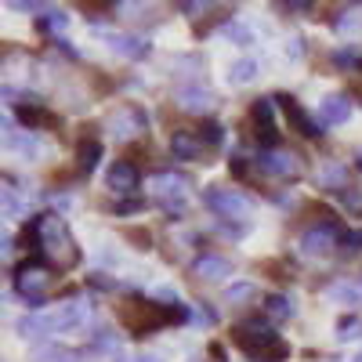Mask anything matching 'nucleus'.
I'll use <instances>...</instances> for the list:
<instances>
[{
  "label": "nucleus",
  "instance_id": "obj_1",
  "mask_svg": "<svg viewBox=\"0 0 362 362\" xmlns=\"http://www.w3.org/2000/svg\"><path fill=\"white\" fill-rule=\"evenodd\" d=\"M33 239H37V250L44 254V261L54 264L58 272H69L80 264V247H76L69 225L62 221V214H40L33 221Z\"/></svg>",
  "mask_w": 362,
  "mask_h": 362
},
{
  "label": "nucleus",
  "instance_id": "obj_2",
  "mask_svg": "<svg viewBox=\"0 0 362 362\" xmlns=\"http://www.w3.org/2000/svg\"><path fill=\"white\" fill-rule=\"evenodd\" d=\"M232 341L243 348L250 358H261V362H283L290 355V348L279 341V334L272 329L268 322H257V319H247L232 329Z\"/></svg>",
  "mask_w": 362,
  "mask_h": 362
},
{
  "label": "nucleus",
  "instance_id": "obj_3",
  "mask_svg": "<svg viewBox=\"0 0 362 362\" xmlns=\"http://www.w3.org/2000/svg\"><path fill=\"white\" fill-rule=\"evenodd\" d=\"M189 312L181 308V305H148V300H127L124 308H119V322H124L131 334H153V329L167 326L170 319L181 322Z\"/></svg>",
  "mask_w": 362,
  "mask_h": 362
},
{
  "label": "nucleus",
  "instance_id": "obj_4",
  "mask_svg": "<svg viewBox=\"0 0 362 362\" xmlns=\"http://www.w3.org/2000/svg\"><path fill=\"white\" fill-rule=\"evenodd\" d=\"M51 286H54V272L47 264H37V261H29L15 272V290L22 293L25 305H47V297H51Z\"/></svg>",
  "mask_w": 362,
  "mask_h": 362
},
{
  "label": "nucleus",
  "instance_id": "obj_5",
  "mask_svg": "<svg viewBox=\"0 0 362 362\" xmlns=\"http://www.w3.org/2000/svg\"><path fill=\"white\" fill-rule=\"evenodd\" d=\"M105 131L112 134V141H134L148 131V116L141 105L134 102H124V105H116L109 116H105Z\"/></svg>",
  "mask_w": 362,
  "mask_h": 362
},
{
  "label": "nucleus",
  "instance_id": "obj_6",
  "mask_svg": "<svg viewBox=\"0 0 362 362\" xmlns=\"http://www.w3.org/2000/svg\"><path fill=\"white\" fill-rule=\"evenodd\" d=\"M254 167L268 177H279V181H297L300 174H305V163H300V156L293 153V148H264V153H257Z\"/></svg>",
  "mask_w": 362,
  "mask_h": 362
},
{
  "label": "nucleus",
  "instance_id": "obj_7",
  "mask_svg": "<svg viewBox=\"0 0 362 362\" xmlns=\"http://www.w3.org/2000/svg\"><path fill=\"white\" fill-rule=\"evenodd\" d=\"M189 189H192V181H189L185 174H177V170H160V174L153 177V192H156V199L163 203L167 214H181Z\"/></svg>",
  "mask_w": 362,
  "mask_h": 362
},
{
  "label": "nucleus",
  "instance_id": "obj_8",
  "mask_svg": "<svg viewBox=\"0 0 362 362\" xmlns=\"http://www.w3.org/2000/svg\"><path fill=\"white\" fill-rule=\"evenodd\" d=\"M90 322V305L80 297L66 300V305H58L51 315H47V326H51V334H76V329H83Z\"/></svg>",
  "mask_w": 362,
  "mask_h": 362
},
{
  "label": "nucleus",
  "instance_id": "obj_9",
  "mask_svg": "<svg viewBox=\"0 0 362 362\" xmlns=\"http://www.w3.org/2000/svg\"><path fill=\"white\" fill-rule=\"evenodd\" d=\"M341 228L337 225H312L305 235H300V254L305 257H326L334 254V247H341Z\"/></svg>",
  "mask_w": 362,
  "mask_h": 362
},
{
  "label": "nucleus",
  "instance_id": "obj_10",
  "mask_svg": "<svg viewBox=\"0 0 362 362\" xmlns=\"http://www.w3.org/2000/svg\"><path fill=\"white\" fill-rule=\"evenodd\" d=\"M206 206L218 210L221 218H235V221L250 218V199L232 189H206Z\"/></svg>",
  "mask_w": 362,
  "mask_h": 362
},
{
  "label": "nucleus",
  "instance_id": "obj_11",
  "mask_svg": "<svg viewBox=\"0 0 362 362\" xmlns=\"http://www.w3.org/2000/svg\"><path fill=\"white\" fill-rule=\"evenodd\" d=\"M276 102H279V109H283V116H286L290 131H297L300 138H319V134H322V131H319V124H315V119H312L305 109H300V102H297V98H290V95H279Z\"/></svg>",
  "mask_w": 362,
  "mask_h": 362
},
{
  "label": "nucleus",
  "instance_id": "obj_12",
  "mask_svg": "<svg viewBox=\"0 0 362 362\" xmlns=\"http://www.w3.org/2000/svg\"><path fill=\"white\" fill-rule=\"evenodd\" d=\"M177 105L185 109V112H210L218 105V98H214V90H206V87H199V83H185V87H177Z\"/></svg>",
  "mask_w": 362,
  "mask_h": 362
},
{
  "label": "nucleus",
  "instance_id": "obj_13",
  "mask_svg": "<svg viewBox=\"0 0 362 362\" xmlns=\"http://www.w3.org/2000/svg\"><path fill=\"white\" fill-rule=\"evenodd\" d=\"M18 105V119H22V127L25 131H40V127H51L54 124V116L44 109V102L40 98H33V95H22V102H15Z\"/></svg>",
  "mask_w": 362,
  "mask_h": 362
},
{
  "label": "nucleus",
  "instance_id": "obj_14",
  "mask_svg": "<svg viewBox=\"0 0 362 362\" xmlns=\"http://www.w3.org/2000/svg\"><path fill=\"white\" fill-rule=\"evenodd\" d=\"M192 276L203 279V283H221V279L232 276V264L225 257H218V254H203V257L192 261Z\"/></svg>",
  "mask_w": 362,
  "mask_h": 362
},
{
  "label": "nucleus",
  "instance_id": "obj_15",
  "mask_svg": "<svg viewBox=\"0 0 362 362\" xmlns=\"http://www.w3.org/2000/svg\"><path fill=\"white\" fill-rule=\"evenodd\" d=\"M105 185H109L116 196L134 192V189H138V170H134V163H127V160L112 163V167L105 170Z\"/></svg>",
  "mask_w": 362,
  "mask_h": 362
},
{
  "label": "nucleus",
  "instance_id": "obj_16",
  "mask_svg": "<svg viewBox=\"0 0 362 362\" xmlns=\"http://www.w3.org/2000/svg\"><path fill=\"white\" fill-rule=\"evenodd\" d=\"M348 116H351V98H348V95H326V98H322V105H319V124L337 127V124H344Z\"/></svg>",
  "mask_w": 362,
  "mask_h": 362
},
{
  "label": "nucleus",
  "instance_id": "obj_17",
  "mask_svg": "<svg viewBox=\"0 0 362 362\" xmlns=\"http://www.w3.org/2000/svg\"><path fill=\"white\" fill-rule=\"evenodd\" d=\"M105 44L116 51V54H124V58H131V62H138V58H148V40H141V37H127V33H105Z\"/></svg>",
  "mask_w": 362,
  "mask_h": 362
},
{
  "label": "nucleus",
  "instance_id": "obj_18",
  "mask_svg": "<svg viewBox=\"0 0 362 362\" xmlns=\"http://www.w3.org/2000/svg\"><path fill=\"white\" fill-rule=\"evenodd\" d=\"M272 102L276 98H257L250 116H254V124H257V134L264 141V148H276V124H272Z\"/></svg>",
  "mask_w": 362,
  "mask_h": 362
},
{
  "label": "nucleus",
  "instance_id": "obj_19",
  "mask_svg": "<svg viewBox=\"0 0 362 362\" xmlns=\"http://www.w3.org/2000/svg\"><path fill=\"white\" fill-rule=\"evenodd\" d=\"M33 362H80V351L66 348V344H54V341H44L33 348Z\"/></svg>",
  "mask_w": 362,
  "mask_h": 362
},
{
  "label": "nucleus",
  "instance_id": "obj_20",
  "mask_svg": "<svg viewBox=\"0 0 362 362\" xmlns=\"http://www.w3.org/2000/svg\"><path fill=\"white\" fill-rule=\"evenodd\" d=\"M170 156L174 160H199V138L189 131H174L170 134Z\"/></svg>",
  "mask_w": 362,
  "mask_h": 362
},
{
  "label": "nucleus",
  "instance_id": "obj_21",
  "mask_svg": "<svg viewBox=\"0 0 362 362\" xmlns=\"http://www.w3.org/2000/svg\"><path fill=\"white\" fill-rule=\"evenodd\" d=\"M319 185L322 189H344V181H348V167L344 163H337V160H329V163H322L319 167Z\"/></svg>",
  "mask_w": 362,
  "mask_h": 362
},
{
  "label": "nucleus",
  "instance_id": "obj_22",
  "mask_svg": "<svg viewBox=\"0 0 362 362\" xmlns=\"http://www.w3.org/2000/svg\"><path fill=\"white\" fill-rule=\"evenodd\" d=\"M257 76H261L257 58H239V62H232V66H228V80H232V83H239V87H243V83H254Z\"/></svg>",
  "mask_w": 362,
  "mask_h": 362
},
{
  "label": "nucleus",
  "instance_id": "obj_23",
  "mask_svg": "<svg viewBox=\"0 0 362 362\" xmlns=\"http://www.w3.org/2000/svg\"><path fill=\"white\" fill-rule=\"evenodd\" d=\"M18 334H22V337H29V341H37V337L51 334L47 315H22V319H18Z\"/></svg>",
  "mask_w": 362,
  "mask_h": 362
},
{
  "label": "nucleus",
  "instance_id": "obj_24",
  "mask_svg": "<svg viewBox=\"0 0 362 362\" xmlns=\"http://www.w3.org/2000/svg\"><path fill=\"white\" fill-rule=\"evenodd\" d=\"M98 160H102V145L95 141V138H87V141H80V170L83 174H90V170H95L98 167Z\"/></svg>",
  "mask_w": 362,
  "mask_h": 362
},
{
  "label": "nucleus",
  "instance_id": "obj_25",
  "mask_svg": "<svg viewBox=\"0 0 362 362\" xmlns=\"http://www.w3.org/2000/svg\"><path fill=\"white\" fill-rule=\"evenodd\" d=\"M264 312L272 319H290L293 315V300L283 297V293H272V297H264Z\"/></svg>",
  "mask_w": 362,
  "mask_h": 362
},
{
  "label": "nucleus",
  "instance_id": "obj_26",
  "mask_svg": "<svg viewBox=\"0 0 362 362\" xmlns=\"http://www.w3.org/2000/svg\"><path fill=\"white\" fill-rule=\"evenodd\" d=\"M66 22H69V18H66L62 11H51V8H47V11H40V18H37V25L44 29V33H62Z\"/></svg>",
  "mask_w": 362,
  "mask_h": 362
},
{
  "label": "nucleus",
  "instance_id": "obj_27",
  "mask_svg": "<svg viewBox=\"0 0 362 362\" xmlns=\"http://www.w3.org/2000/svg\"><path fill=\"white\" fill-rule=\"evenodd\" d=\"M257 297V286L254 283H235L228 286V305H243V300H254Z\"/></svg>",
  "mask_w": 362,
  "mask_h": 362
},
{
  "label": "nucleus",
  "instance_id": "obj_28",
  "mask_svg": "<svg viewBox=\"0 0 362 362\" xmlns=\"http://www.w3.org/2000/svg\"><path fill=\"white\" fill-rule=\"evenodd\" d=\"M276 8L286 15H308L315 8V0H276Z\"/></svg>",
  "mask_w": 362,
  "mask_h": 362
},
{
  "label": "nucleus",
  "instance_id": "obj_29",
  "mask_svg": "<svg viewBox=\"0 0 362 362\" xmlns=\"http://www.w3.org/2000/svg\"><path fill=\"white\" fill-rule=\"evenodd\" d=\"M337 337L341 341H355V337H362V322L351 315V319H341L337 322Z\"/></svg>",
  "mask_w": 362,
  "mask_h": 362
},
{
  "label": "nucleus",
  "instance_id": "obj_30",
  "mask_svg": "<svg viewBox=\"0 0 362 362\" xmlns=\"http://www.w3.org/2000/svg\"><path fill=\"white\" fill-rule=\"evenodd\" d=\"M73 4H76V8H80L87 18H98V15H102L109 4H112V0H73Z\"/></svg>",
  "mask_w": 362,
  "mask_h": 362
},
{
  "label": "nucleus",
  "instance_id": "obj_31",
  "mask_svg": "<svg viewBox=\"0 0 362 362\" xmlns=\"http://www.w3.org/2000/svg\"><path fill=\"white\" fill-rule=\"evenodd\" d=\"M225 37L235 40V44H243V47L254 40V37H250V29H247V25H239V22H228V25H225Z\"/></svg>",
  "mask_w": 362,
  "mask_h": 362
},
{
  "label": "nucleus",
  "instance_id": "obj_32",
  "mask_svg": "<svg viewBox=\"0 0 362 362\" xmlns=\"http://www.w3.org/2000/svg\"><path fill=\"white\" fill-rule=\"evenodd\" d=\"M334 62H337V66H348V69H355V66L362 62V58H358L351 47H341V51H334Z\"/></svg>",
  "mask_w": 362,
  "mask_h": 362
},
{
  "label": "nucleus",
  "instance_id": "obj_33",
  "mask_svg": "<svg viewBox=\"0 0 362 362\" xmlns=\"http://www.w3.org/2000/svg\"><path fill=\"white\" fill-rule=\"evenodd\" d=\"M218 0H181V11H189V15H203L206 8H214Z\"/></svg>",
  "mask_w": 362,
  "mask_h": 362
},
{
  "label": "nucleus",
  "instance_id": "obj_34",
  "mask_svg": "<svg viewBox=\"0 0 362 362\" xmlns=\"http://www.w3.org/2000/svg\"><path fill=\"white\" fill-rule=\"evenodd\" d=\"M341 243H344L348 254H362V228H358V232H344Z\"/></svg>",
  "mask_w": 362,
  "mask_h": 362
},
{
  "label": "nucleus",
  "instance_id": "obj_35",
  "mask_svg": "<svg viewBox=\"0 0 362 362\" xmlns=\"http://www.w3.org/2000/svg\"><path fill=\"white\" fill-rule=\"evenodd\" d=\"M329 297H334V300H348V305H358V290H351V286H334Z\"/></svg>",
  "mask_w": 362,
  "mask_h": 362
},
{
  "label": "nucleus",
  "instance_id": "obj_36",
  "mask_svg": "<svg viewBox=\"0 0 362 362\" xmlns=\"http://www.w3.org/2000/svg\"><path fill=\"white\" fill-rule=\"evenodd\" d=\"M95 348H98V351H109V355H112V351H116V337L109 334V329H98V337H95Z\"/></svg>",
  "mask_w": 362,
  "mask_h": 362
},
{
  "label": "nucleus",
  "instance_id": "obj_37",
  "mask_svg": "<svg viewBox=\"0 0 362 362\" xmlns=\"http://www.w3.org/2000/svg\"><path fill=\"white\" fill-rule=\"evenodd\" d=\"M203 141H206V145H218V141H221V127L214 124V119H210V124H203Z\"/></svg>",
  "mask_w": 362,
  "mask_h": 362
},
{
  "label": "nucleus",
  "instance_id": "obj_38",
  "mask_svg": "<svg viewBox=\"0 0 362 362\" xmlns=\"http://www.w3.org/2000/svg\"><path fill=\"white\" fill-rule=\"evenodd\" d=\"M156 297H160V300H177V290L163 283V286H156Z\"/></svg>",
  "mask_w": 362,
  "mask_h": 362
},
{
  "label": "nucleus",
  "instance_id": "obj_39",
  "mask_svg": "<svg viewBox=\"0 0 362 362\" xmlns=\"http://www.w3.org/2000/svg\"><path fill=\"white\" fill-rule=\"evenodd\" d=\"M134 243H141V250H148V232H127Z\"/></svg>",
  "mask_w": 362,
  "mask_h": 362
},
{
  "label": "nucleus",
  "instance_id": "obj_40",
  "mask_svg": "<svg viewBox=\"0 0 362 362\" xmlns=\"http://www.w3.org/2000/svg\"><path fill=\"white\" fill-rule=\"evenodd\" d=\"M141 362H160V358H156V355H148V358H141Z\"/></svg>",
  "mask_w": 362,
  "mask_h": 362
},
{
  "label": "nucleus",
  "instance_id": "obj_41",
  "mask_svg": "<svg viewBox=\"0 0 362 362\" xmlns=\"http://www.w3.org/2000/svg\"><path fill=\"white\" fill-rule=\"evenodd\" d=\"M355 160H358V170H362V148H358V156H355Z\"/></svg>",
  "mask_w": 362,
  "mask_h": 362
},
{
  "label": "nucleus",
  "instance_id": "obj_42",
  "mask_svg": "<svg viewBox=\"0 0 362 362\" xmlns=\"http://www.w3.org/2000/svg\"><path fill=\"white\" fill-rule=\"evenodd\" d=\"M355 362H362V351H358V358H355Z\"/></svg>",
  "mask_w": 362,
  "mask_h": 362
},
{
  "label": "nucleus",
  "instance_id": "obj_43",
  "mask_svg": "<svg viewBox=\"0 0 362 362\" xmlns=\"http://www.w3.org/2000/svg\"><path fill=\"white\" fill-rule=\"evenodd\" d=\"M189 362H199V358H189Z\"/></svg>",
  "mask_w": 362,
  "mask_h": 362
},
{
  "label": "nucleus",
  "instance_id": "obj_44",
  "mask_svg": "<svg viewBox=\"0 0 362 362\" xmlns=\"http://www.w3.org/2000/svg\"><path fill=\"white\" fill-rule=\"evenodd\" d=\"M112 4H119V0H112Z\"/></svg>",
  "mask_w": 362,
  "mask_h": 362
}]
</instances>
